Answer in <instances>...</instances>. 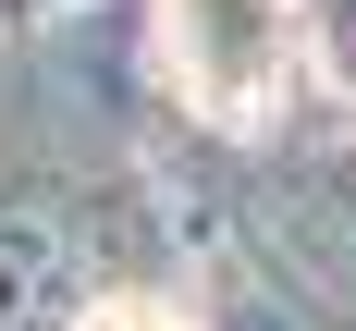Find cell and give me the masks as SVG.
<instances>
[{"mask_svg": "<svg viewBox=\"0 0 356 331\" xmlns=\"http://www.w3.org/2000/svg\"><path fill=\"white\" fill-rule=\"evenodd\" d=\"M160 37H172L184 110H209V123H258L270 86L295 74V0H172Z\"/></svg>", "mask_w": 356, "mask_h": 331, "instance_id": "cell-1", "label": "cell"}, {"mask_svg": "<svg viewBox=\"0 0 356 331\" xmlns=\"http://www.w3.org/2000/svg\"><path fill=\"white\" fill-rule=\"evenodd\" d=\"M74 331H197V319H184L172 294H99V307H86Z\"/></svg>", "mask_w": 356, "mask_h": 331, "instance_id": "cell-2", "label": "cell"}]
</instances>
